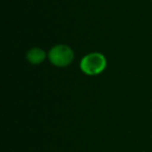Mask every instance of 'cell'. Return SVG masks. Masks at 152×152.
Segmentation results:
<instances>
[{"label": "cell", "instance_id": "cell-1", "mask_svg": "<svg viewBox=\"0 0 152 152\" xmlns=\"http://www.w3.org/2000/svg\"><path fill=\"white\" fill-rule=\"evenodd\" d=\"M106 67V58L99 52L86 55L80 61V69L87 75H97L103 72Z\"/></svg>", "mask_w": 152, "mask_h": 152}, {"label": "cell", "instance_id": "cell-3", "mask_svg": "<svg viewBox=\"0 0 152 152\" xmlns=\"http://www.w3.org/2000/svg\"><path fill=\"white\" fill-rule=\"evenodd\" d=\"M46 57L44 50L40 48H31L27 52V59L30 64L34 65H38V64L42 63Z\"/></svg>", "mask_w": 152, "mask_h": 152}, {"label": "cell", "instance_id": "cell-2", "mask_svg": "<svg viewBox=\"0 0 152 152\" xmlns=\"http://www.w3.org/2000/svg\"><path fill=\"white\" fill-rule=\"evenodd\" d=\"M49 61L56 67H67L72 63L74 52L67 45H56L49 51Z\"/></svg>", "mask_w": 152, "mask_h": 152}]
</instances>
